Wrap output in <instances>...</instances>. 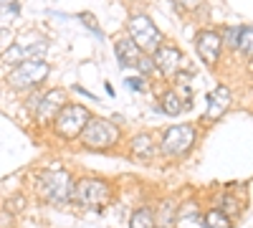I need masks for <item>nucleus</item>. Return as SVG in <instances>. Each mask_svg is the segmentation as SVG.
<instances>
[{"instance_id": "7", "label": "nucleus", "mask_w": 253, "mask_h": 228, "mask_svg": "<svg viewBox=\"0 0 253 228\" xmlns=\"http://www.w3.org/2000/svg\"><path fill=\"white\" fill-rule=\"evenodd\" d=\"M48 76V66L43 61H23L18 64L10 74H8V84L13 89H26V87H36Z\"/></svg>"}, {"instance_id": "18", "label": "nucleus", "mask_w": 253, "mask_h": 228, "mask_svg": "<svg viewBox=\"0 0 253 228\" xmlns=\"http://www.w3.org/2000/svg\"><path fill=\"white\" fill-rule=\"evenodd\" d=\"M203 226H205V228H230L233 223H230V218H228L223 211H210V213H205Z\"/></svg>"}, {"instance_id": "19", "label": "nucleus", "mask_w": 253, "mask_h": 228, "mask_svg": "<svg viewBox=\"0 0 253 228\" xmlns=\"http://www.w3.org/2000/svg\"><path fill=\"white\" fill-rule=\"evenodd\" d=\"M79 20H81L84 26H89V28H91V33L101 36V28H99V23H96V18H94L91 13H81V15H79Z\"/></svg>"}, {"instance_id": "15", "label": "nucleus", "mask_w": 253, "mask_h": 228, "mask_svg": "<svg viewBox=\"0 0 253 228\" xmlns=\"http://www.w3.org/2000/svg\"><path fill=\"white\" fill-rule=\"evenodd\" d=\"M236 51H241L243 56H253V26H243L241 33H238V46Z\"/></svg>"}, {"instance_id": "14", "label": "nucleus", "mask_w": 253, "mask_h": 228, "mask_svg": "<svg viewBox=\"0 0 253 228\" xmlns=\"http://www.w3.org/2000/svg\"><path fill=\"white\" fill-rule=\"evenodd\" d=\"M162 109H165V114H170V117L180 114V112H182V99H180V94H177V91H165V94H162Z\"/></svg>"}, {"instance_id": "20", "label": "nucleus", "mask_w": 253, "mask_h": 228, "mask_svg": "<svg viewBox=\"0 0 253 228\" xmlns=\"http://www.w3.org/2000/svg\"><path fill=\"white\" fill-rule=\"evenodd\" d=\"M137 69L142 71V74H152L157 66H155V58L152 56H144L142 53V58H139V64H137Z\"/></svg>"}, {"instance_id": "11", "label": "nucleus", "mask_w": 253, "mask_h": 228, "mask_svg": "<svg viewBox=\"0 0 253 228\" xmlns=\"http://www.w3.org/2000/svg\"><path fill=\"white\" fill-rule=\"evenodd\" d=\"M117 58H119L122 66H137L139 58H142V48L134 44L129 36L119 38V41H117Z\"/></svg>"}, {"instance_id": "13", "label": "nucleus", "mask_w": 253, "mask_h": 228, "mask_svg": "<svg viewBox=\"0 0 253 228\" xmlns=\"http://www.w3.org/2000/svg\"><path fill=\"white\" fill-rule=\"evenodd\" d=\"M18 13H20L18 0H0V28H8L18 18Z\"/></svg>"}, {"instance_id": "17", "label": "nucleus", "mask_w": 253, "mask_h": 228, "mask_svg": "<svg viewBox=\"0 0 253 228\" xmlns=\"http://www.w3.org/2000/svg\"><path fill=\"white\" fill-rule=\"evenodd\" d=\"M129 228H155V216L150 208H139L134 211L132 221H129Z\"/></svg>"}, {"instance_id": "3", "label": "nucleus", "mask_w": 253, "mask_h": 228, "mask_svg": "<svg viewBox=\"0 0 253 228\" xmlns=\"http://www.w3.org/2000/svg\"><path fill=\"white\" fill-rule=\"evenodd\" d=\"M119 139V130L117 124H112L109 119H89V124L81 132V142L91 150H107Z\"/></svg>"}, {"instance_id": "9", "label": "nucleus", "mask_w": 253, "mask_h": 228, "mask_svg": "<svg viewBox=\"0 0 253 228\" xmlns=\"http://www.w3.org/2000/svg\"><path fill=\"white\" fill-rule=\"evenodd\" d=\"M155 66L162 71V76H175L182 66V53L175 48V46H160L155 53Z\"/></svg>"}, {"instance_id": "16", "label": "nucleus", "mask_w": 253, "mask_h": 228, "mask_svg": "<svg viewBox=\"0 0 253 228\" xmlns=\"http://www.w3.org/2000/svg\"><path fill=\"white\" fill-rule=\"evenodd\" d=\"M132 152L134 155H144V157H150L152 152H155V144H152V137L150 135H137L134 139H132Z\"/></svg>"}, {"instance_id": "12", "label": "nucleus", "mask_w": 253, "mask_h": 228, "mask_svg": "<svg viewBox=\"0 0 253 228\" xmlns=\"http://www.w3.org/2000/svg\"><path fill=\"white\" fill-rule=\"evenodd\" d=\"M230 107V91L225 87H218L210 94V104H208V119H218L225 109Z\"/></svg>"}, {"instance_id": "4", "label": "nucleus", "mask_w": 253, "mask_h": 228, "mask_svg": "<svg viewBox=\"0 0 253 228\" xmlns=\"http://www.w3.org/2000/svg\"><path fill=\"white\" fill-rule=\"evenodd\" d=\"M71 188H74V182L66 173H41L38 175V193L53 205L71 200Z\"/></svg>"}, {"instance_id": "2", "label": "nucleus", "mask_w": 253, "mask_h": 228, "mask_svg": "<svg viewBox=\"0 0 253 228\" xmlns=\"http://www.w3.org/2000/svg\"><path fill=\"white\" fill-rule=\"evenodd\" d=\"M126 33H129V38L147 53H155L162 46V33L157 31V26L152 23V20L147 15H142V13L129 18V23H126Z\"/></svg>"}, {"instance_id": "6", "label": "nucleus", "mask_w": 253, "mask_h": 228, "mask_svg": "<svg viewBox=\"0 0 253 228\" xmlns=\"http://www.w3.org/2000/svg\"><path fill=\"white\" fill-rule=\"evenodd\" d=\"M193 142H195V130L190 124H175V127H170L165 132V137L160 142V150L170 157H180L193 147Z\"/></svg>"}, {"instance_id": "10", "label": "nucleus", "mask_w": 253, "mask_h": 228, "mask_svg": "<svg viewBox=\"0 0 253 228\" xmlns=\"http://www.w3.org/2000/svg\"><path fill=\"white\" fill-rule=\"evenodd\" d=\"M61 109H63V91L53 89V91H48V94L41 96V104H38V109H36V117H38L41 122H48V119H56Z\"/></svg>"}, {"instance_id": "8", "label": "nucleus", "mask_w": 253, "mask_h": 228, "mask_svg": "<svg viewBox=\"0 0 253 228\" xmlns=\"http://www.w3.org/2000/svg\"><path fill=\"white\" fill-rule=\"evenodd\" d=\"M195 46H198V53H200V58L205 61V64L215 66L218 56H220V48H223V36L218 31H203L195 41Z\"/></svg>"}, {"instance_id": "1", "label": "nucleus", "mask_w": 253, "mask_h": 228, "mask_svg": "<svg viewBox=\"0 0 253 228\" xmlns=\"http://www.w3.org/2000/svg\"><path fill=\"white\" fill-rule=\"evenodd\" d=\"M112 198V188L107 180H94V178H84L76 180L71 188V200L79 205H86V208H96V205H104Z\"/></svg>"}, {"instance_id": "22", "label": "nucleus", "mask_w": 253, "mask_h": 228, "mask_svg": "<svg viewBox=\"0 0 253 228\" xmlns=\"http://www.w3.org/2000/svg\"><path fill=\"white\" fill-rule=\"evenodd\" d=\"M175 3H177L182 10H198V8H200V0H175Z\"/></svg>"}, {"instance_id": "23", "label": "nucleus", "mask_w": 253, "mask_h": 228, "mask_svg": "<svg viewBox=\"0 0 253 228\" xmlns=\"http://www.w3.org/2000/svg\"><path fill=\"white\" fill-rule=\"evenodd\" d=\"M126 87L134 89V91H142L144 89V79H126Z\"/></svg>"}, {"instance_id": "5", "label": "nucleus", "mask_w": 253, "mask_h": 228, "mask_svg": "<svg viewBox=\"0 0 253 228\" xmlns=\"http://www.w3.org/2000/svg\"><path fill=\"white\" fill-rule=\"evenodd\" d=\"M89 112L84 109L81 104H69V107H63L56 117V132L61 137H66V139H74L84 132V127L89 124Z\"/></svg>"}, {"instance_id": "21", "label": "nucleus", "mask_w": 253, "mask_h": 228, "mask_svg": "<svg viewBox=\"0 0 253 228\" xmlns=\"http://www.w3.org/2000/svg\"><path fill=\"white\" fill-rule=\"evenodd\" d=\"M238 33H241V28H228V31H225V41H228L233 48L238 46Z\"/></svg>"}]
</instances>
